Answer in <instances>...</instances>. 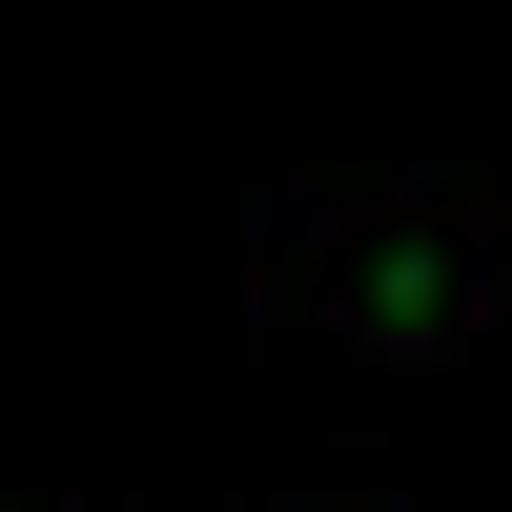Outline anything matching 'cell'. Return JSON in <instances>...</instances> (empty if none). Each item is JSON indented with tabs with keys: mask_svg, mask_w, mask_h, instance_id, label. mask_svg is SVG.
I'll use <instances>...</instances> for the list:
<instances>
[{
	"mask_svg": "<svg viewBox=\"0 0 512 512\" xmlns=\"http://www.w3.org/2000/svg\"><path fill=\"white\" fill-rule=\"evenodd\" d=\"M267 287L328 349H369V369H451V349H492V308H512V205H472V185L349 205V226H308Z\"/></svg>",
	"mask_w": 512,
	"mask_h": 512,
	"instance_id": "cell-1",
	"label": "cell"
}]
</instances>
